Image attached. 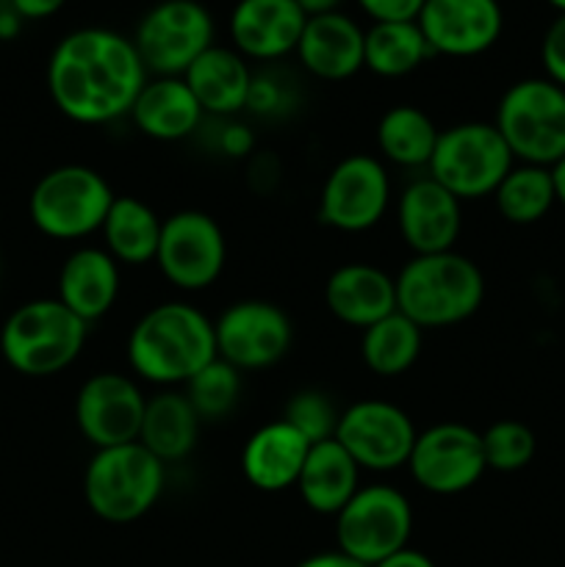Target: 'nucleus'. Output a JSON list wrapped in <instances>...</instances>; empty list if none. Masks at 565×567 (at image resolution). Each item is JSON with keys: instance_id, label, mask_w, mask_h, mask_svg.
Listing matches in <instances>:
<instances>
[{"instance_id": "f257e3e1", "label": "nucleus", "mask_w": 565, "mask_h": 567, "mask_svg": "<svg viewBox=\"0 0 565 567\" xmlns=\"http://www.w3.org/2000/svg\"><path fill=\"white\" fill-rule=\"evenodd\" d=\"M147 78L133 39L111 28L66 33L48 61L50 100L78 125H109L131 114Z\"/></svg>"}, {"instance_id": "f03ea898", "label": "nucleus", "mask_w": 565, "mask_h": 567, "mask_svg": "<svg viewBox=\"0 0 565 567\" xmlns=\"http://www.w3.org/2000/svg\"><path fill=\"white\" fill-rule=\"evenodd\" d=\"M214 358V321L181 299L150 308L127 336V365L136 380L155 388L186 385Z\"/></svg>"}, {"instance_id": "7ed1b4c3", "label": "nucleus", "mask_w": 565, "mask_h": 567, "mask_svg": "<svg viewBox=\"0 0 565 567\" xmlns=\"http://www.w3.org/2000/svg\"><path fill=\"white\" fill-rule=\"evenodd\" d=\"M397 310L421 330L469 321L485 302V277L465 255H413L397 277Z\"/></svg>"}, {"instance_id": "20e7f679", "label": "nucleus", "mask_w": 565, "mask_h": 567, "mask_svg": "<svg viewBox=\"0 0 565 567\" xmlns=\"http://www.w3.org/2000/svg\"><path fill=\"white\" fill-rule=\"evenodd\" d=\"M89 324L55 297L31 299L0 327L3 360L22 377H53L70 369L86 347Z\"/></svg>"}, {"instance_id": "39448f33", "label": "nucleus", "mask_w": 565, "mask_h": 567, "mask_svg": "<svg viewBox=\"0 0 565 567\" xmlns=\"http://www.w3.org/2000/svg\"><path fill=\"white\" fill-rule=\"evenodd\" d=\"M166 465L142 443L97 449L83 471L86 507L105 524H133L158 504Z\"/></svg>"}, {"instance_id": "423d86ee", "label": "nucleus", "mask_w": 565, "mask_h": 567, "mask_svg": "<svg viewBox=\"0 0 565 567\" xmlns=\"http://www.w3.org/2000/svg\"><path fill=\"white\" fill-rule=\"evenodd\" d=\"M114 197L109 181L97 169L64 164L39 177L28 197V214L42 236L81 241L100 233Z\"/></svg>"}, {"instance_id": "0eeeda50", "label": "nucleus", "mask_w": 565, "mask_h": 567, "mask_svg": "<svg viewBox=\"0 0 565 567\" xmlns=\"http://www.w3.org/2000/svg\"><path fill=\"white\" fill-rule=\"evenodd\" d=\"M518 164L548 166L565 158V89L526 78L502 94L493 120Z\"/></svg>"}, {"instance_id": "6e6552de", "label": "nucleus", "mask_w": 565, "mask_h": 567, "mask_svg": "<svg viewBox=\"0 0 565 567\" xmlns=\"http://www.w3.org/2000/svg\"><path fill=\"white\" fill-rule=\"evenodd\" d=\"M513 166V153L493 122H458L438 136L427 175L465 203L493 197Z\"/></svg>"}, {"instance_id": "1a4fd4ad", "label": "nucleus", "mask_w": 565, "mask_h": 567, "mask_svg": "<svg viewBox=\"0 0 565 567\" xmlns=\"http://www.w3.org/2000/svg\"><path fill=\"white\" fill-rule=\"evenodd\" d=\"M410 535L413 507L399 487L386 482L360 485L336 515V548L369 567L410 546Z\"/></svg>"}, {"instance_id": "9d476101", "label": "nucleus", "mask_w": 565, "mask_h": 567, "mask_svg": "<svg viewBox=\"0 0 565 567\" xmlns=\"http://www.w3.org/2000/svg\"><path fill=\"white\" fill-rule=\"evenodd\" d=\"M214 44V17L197 0H161L133 33V48L153 78H183Z\"/></svg>"}, {"instance_id": "9b49d317", "label": "nucleus", "mask_w": 565, "mask_h": 567, "mask_svg": "<svg viewBox=\"0 0 565 567\" xmlns=\"http://www.w3.org/2000/svg\"><path fill=\"white\" fill-rule=\"evenodd\" d=\"M227 264V238L205 210H177L161 227L155 266L177 291L197 293L214 286Z\"/></svg>"}, {"instance_id": "f8f14e48", "label": "nucleus", "mask_w": 565, "mask_h": 567, "mask_svg": "<svg viewBox=\"0 0 565 567\" xmlns=\"http://www.w3.org/2000/svg\"><path fill=\"white\" fill-rule=\"evenodd\" d=\"M391 208V175L377 155L352 153L327 172L319 192L321 225L338 233H366Z\"/></svg>"}, {"instance_id": "ddd939ff", "label": "nucleus", "mask_w": 565, "mask_h": 567, "mask_svg": "<svg viewBox=\"0 0 565 567\" xmlns=\"http://www.w3.org/2000/svg\"><path fill=\"white\" fill-rule=\"evenodd\" d=\"M415 437L419 430L413 419L399 404L382 399H360L338 415L336 441L347 449L360 471L371 474L408 468Z\"/></svg>"}, {"instance_id": "4468645a", "label": "nucleus", "mask_w": 565, "mask_h": 567, "mask_svg": "<svg viewBox=\"0 0 565 567\" xmlns=\"http://www.w3.org/2000/svg\"><path fill=\"white\" fill-rule=\"evenodd\" d=\"M216 358L238 371H264L280 363L294 341L286 310L266 299H242L227 305L214 321Z\"/></svg>"}, {"instance_id": "2eb2a0df", "label": "nucleus", "mask_w": 565, "mask_h": 567, "mask_svg": "<svg viewBox=\"0 0 565 567\" xmlns=\"http://www.w3.org/2000/svg\"><path fill=\"white\" fill-rule=\"evenodd\" d=\"M408 471L415 485L432 496H458L471 491L487 471L482 432L458 421H443L419 432Z\"/></svg>"}, {"instance_id": "dca6fc26", "label": "nucleus", "mask_w": 565, "mask_h": 567, "mask_svg": "<svg viewBox=\"0 0 565 567\" xmlns=\"http://www.w3.org/2000/svg\"><path fill=\"white\" fill-rule=\"evenodd\" d=\"M144 408L147 396L136 377L122 371H97L78 388L75 424L94 452L136 443Z\"/></svg>"}, {"instance_id": "f3484780", "label": "nucleus", "mask_w": 565, "mask_h": 567, "mask_svg": "<svg viewBox=\"0 0 565 567\" xmlns=\"http://www.w3.org/2000/svg\"><path fill=\"white\" fill-rule=\"evenodd\" d=\"M415 22L432 55L474 59L499 42L504 14L499 0H427Z\"/></svg>"}, {"instance_id": "a211bd4d", "label": "nucleus", "mask_w": 565, "mask_h": 567, "mask_svg": "<svg viewBox=\"0 0 565 567\" xmlns=\"http://www.w3.org/2000/svg\"><path fill=\"white\" fill-rule=\"evenodd\" d=\"M397 227L413 255L449 252L463 233V203L430 175L415 177L397 197Z\"/></svg>"}, {"instance_id": "6ab92c4d", "label": "nucleus", "mask_w": 565, "mask_h": 567, "mask_svg": "<svg viewBox=\"0 0 565 567\" xmlns=\"http://www.w3.org/2000/svg\"><path fill=\"white\" fill-rule=\"evenodd\" d=\"M308 17L302 14L294 0H238L230 11L233 50L247 61H271L286 59L299 44Z\"/></svg>"}, {"instance_id": "aec40b11", "label": "nucleus", "mask_w": 565, "mask_h": 567, "mask_svg": "<svg viewBox=\"0 0 565 567\" xmlns=\"http://www.w3.org/2000/svg\"><path fill=\"white\" fill-rule=\"evenodd\" d=\"M366 31L343 11L310 17L297 44V59L319 81H347L363 70Z\"/></svg>"}, {"instance_id": "412c9836", "label": "nucleus", "mask_w": 565, "mask_h": 567, "mask_svg": "<svg viewBox=\"0 0 565 567\" xmlns=\"http://www.w3.org/2000/svg\"><path fill=\"white\" fill-rule=\"evenodd\" d=\"M325 305L341 324L366 330L397 310V280L374 264H343L327 277Z\"/></svg>"}, {"instance_id": "4be33fe9", "label": "nucleus", "mask_w": 565, "mask_h": 567, "mask_svg": "<svg viewBox=\"0 0 565 567\" xmlns=\"http://www.w3.org/2000/svg\"><path fill=\"white\" fill-rule=\"evenodd\" d=\"M310 452L308 437L299 435L282 419L258 426L242 449V474L255 491L282 493L297 487L305 457Z\"/></svg>"}, {"instance_id": "5701e85b", "label": "nucleus", "mask_w": 565, "mask_h": 567, "mask_svg": "<svg viewBox=\"0 0 565 567\" xmlns=\"http://www.w3.org/2000/svg\"><path fill=\"white\" fill-rule=\"evenodd\" d=\"M120 264L103 247H81L66 255L59 271V302L92 324L111 313L120 297Z\"/></svg>"}, {"instance_id": "b1692460", "label": "nucleus", "mask_w": 565, "mask_h": 567, "mask_svg": "<svg viewBox=\"0 0 565 567\" xmlns=\"http://www.w3.org/2000/svg\"><path fill=\"white\" fill-rule=\"evenodd\" d=\"M253 75L255 72L238 50L214 44L183 72V81L192 89L205 116L230 120L247 109Z\"/></svg>"}, {"instance_id": "393cba45", "label": "nucleus", "mask_w": 565, "mask_h": 567, "mask_svg": "<svg viewBox=\"0 0 565 567\" xmlns=\"http://www.w3.org/2000/svg\"><path fill=\"white\" fill-rule=\"evenodd\" d=\"M127 116L147 138L181 142L203 125L205 111L183 78H147Z\"/></svg>"}, {"instance_id": "a878e982", "label": "nucleus", "mask_w": 565, "mask_h": 567, "mask_svg": "<svg viewBox=\"0 0 565 567\" xmlns=\"http://www.w3.org/2000/svg\"><path fill=\"white\" fill-rule=\"evenodd\" d=\"M360 474L363 471L336 437L314 443L297 480V493L310 513L336 518L360 491Z\"/></svg>"}, {"instance_id": "bb28decb", "label": "nucleus", "mask_w": 565, "mask_h": 567, "mask_svg": "<svg viewBox=\"0 0 565 567\" xmlns=\"http://www.w3.org/2000/svg\"><path fill=\"white\" fill-rule=\"evenodd\" d=\"M199 426L203 421L186 393L175 388H161L155 396H147L138 443L164 465L181 463L197 449Z\"/></svg>"}, {"instance_id": "cd10ccee", "label": "nucleus", "mask_w": 565, "mask_h": 567, "mask_svg": "<svg viewBox=\"0 0 565 567\" xmlns=\"http://www.w3.org/2000/svg\"><path fill=\"white\" fill-rule=\"evenodd\" d=\"M161 227L164 219L147 205L144 199L114 197L109 216H105L100 236H103V249L120 266H144L155 264L158 252Z\"/></svg>"}, {"instance_id": "c85d7f7f", "label": "nucleus", "mask_w": 565, "mask_h": 567, "mask_svg": "<svg viewBox=\"0 0 565 567\" xmlns=\"http://www.w3.org/2000/svg\"><path fill=\"white\" fill-rule=\"evenodd\" d=\"M441 127L419 105H393L377 122V150L382 161L402 169H427Z\"/></svg>"}, {"instance_id": "c756f323", "label": "nucleus", "mask_w": 565, "mask_h": 567, "mask_svg": "<svg viewBox=\"0 0 565 567\" xmlns=\"http://www.w3.org/2000/svg\"><path fill=\"white\" fill-rule=\"evenodd\" d=\"M421 347H424V330L399 310L366 327L360 336V358H363L366 369L386 380L413 369Z\"/></svg>"}, {"instance_id": "7c9ffc66", "label": "nucleus", "mask_w": 565, "mask_h": 567, "mask_svg": "<svg viewBox=\"0 0 565 567\" xmlns=\"http://www.w3.org/2000/svg\"><path fill=\"white\" fill-rule=\"evenodd\" d=\"M432 55L419 22H371L366 31L363 66L380 78H404Z\"/></svg>"}, {"instance_id": "2f4dec72", "label": "nucleus", "mask_w": 565, "mask_h": 567, "mask_svg": "<svg viewBox=\"0 0 565 567\" xmlns=\"http://www.w3.org/2000/svg\"><path fill=\"white\" fill-rule=\"evenodd\" d=\"M493 203L510 225H535L557 203L552 169L535 164H515L493 192Z\"/></svg>"}, {"instance_id": "473e14b6", "label": "nucleus", "mask_w": 565, "mask_h": 567, "mask_svg": "<svg viewBox=\"0 0 565 567\" xmlns=\"http://www.w3.org/2000/svg\"><path fill=\"white\" fill-rule=\"evenodd\" d=\"M242 371L227 360L214 358L205 369H199L192 380L183 385V393L197 410L199 421H222L236 410L242 399Z\"/></svg>"}, {"instance_id": "72a5a7b5", "label": "nucleus", "mask_w": 565, "mask_h": 567, "mask_svg": "<svg viewBox=\"0 0 565 567\" xmlns=\"http://www.w3.org/2000/svg\"><path fill=\"white\" fill-rule=\"evenodd\" d=\"M535 449V432L515 419H502L482 432V452H485L487 471L515 474L532 463Z\"/></svg>"}, {"instance_id": "f704fd0d", "label": "nucleus", "mask_w": 565, "mask_h": 567, "mask_svg": "<svg viewBox=\"0 0 565 567\" xmlns=\"http://www.w3.org/2000/svg\"><path fill=\"white\" fill-rule=\"evenodd\" d=\"M338 415H341V410L332 404V399L325 391H316V388H302L282 408V421L291 424L299 435L308 437L310 446L336 437Z\"/></svg>"}, {"instance_id": "c9c22d12", "label": "nucleus", "mask_w": 565, "mask_h": 567, "mask_svg": "<svg viewBox=\"0 0 565 567\" xmlns=\"http://www.w3.org/2000/svg\"><path fill=\"white\" fill-rule=\"evenodd\" d=\"M291 103V89H288L286 78L277 72H258L253 75V86H249L247 109L258 116H277L288 109Z\"/></svg>"}, {"instance_id": "e433bc0d", "label": "nucleus", "mask_w": 565, "mask_h": 567, "mask_svg": "<svg viewBox=\"0 0 565 567\" xmlns=\"http://www.w3.org/2000/svg\"><path fill=\"white\" fill-rule=\"evenodd\" d=\"M541 61L548 81H554L557 86L565 89V14H559L557 20L548 25L541 44Z\"/></svg>"}, {"instance_id": "4c0bfd02", "label": "nucleus", "mask_w": 565, "mask_h": 567, "mask_svg": "<svg viewBox=\"0 0 565 567\" xmlns=\"http://www.w3.org/2000/svg\"><path fill=\"white\" fill-rule=\"evenodd\" d=\"M371 22H415L427 0H355Z\"/></svg>"}, {"instance_id": "58836bf2", "label": "nucleus", "mask_w": 565, "mask_h": 567, "mask_svg": "<svg viewBox=\"0 0 565 567\" xmlns=\"http://www.w3.org/2000/svg\"><path fill=\"white\" fill-rule=\"evenodd\" d=\"M253 147H255V136L249 133L247 125L230 122V125L222 127L219 150L227 155V158H244V155L253 153Z\"/></svg>"}, {"instance_id": "ea45409f", "label": "nucleus", "mask_w": 565, "mask_h": 567, "mask_svg": "<svg viewBox=\"0 0 565 567\" xmlns=\"http://www.w3.org/2000/svg\"><path fill=\"white\" fill-rule=\"evenodd\" d=\"M66 0H9L11 11L20 20H48L64 9Z\"/></svg>"}, {"instance_id": "a19ab883", "label": "nucleus", "mask_w": 565, "mask_h": 567, "mask_svg": "<svg viewBox=\"0 0 565 567\" xmlns=\"http://www.w3.org/2000/svg\"><path fill=\"white\" fill-rule=\"evenodd\" d=\"M374 567H435L430 557H427L424 551H419V548H410L404 546L402 551L391 554V557H386L382 563H377Z\"/></svg>"}, {"instance_id": "79ce46f5", "label": "nucleus", "mask_w": 565, "mask_h": 567, "mask_svg": "<svg viewBox=\"0 0 565 567\" xmlns=\"http://www.w3.org/2000/svg\"><path fill=\"white\" fill-rule=\"evenodd\" d=\"M297 567H369L363 563H358V559L347 557V554H341L336 548V551H319L314 554V557L302 559Z\"/></svg>"}, {"instance_id": "37998d69", "label": "nucleus", "mask_w": 565, "mask_h": 567, "mask_svg": "<svg viewBox=\"0 0 565 567\" xmlns=\"http://www.w3.org/2000/svg\"><path fill=\"white\" fill-rule=\"evenodd\" d=\"M294 3L302 9V14L308 17H321V14H332V11H341L343 0H294Z\"/></svg>"}, {"instance_id": "c03bdc74", "label": "nucleus", "mask_w": 565, "mask_h": 567, "mask_svg": "<svg viewBox=\"0 0 565 567\" xmlns=\"http://www.w3.org/2000/svg\"><path fill=\"white\" fill-rule=\"evenodd\" d=\"M552 181H554V194H557V203L565 208V158H559L552 166Z\"/></svg>"}, {"instance_id": "a18cd8bd", "label": "nucleus", "mask_w": 565, "mask_h": 567, "mask_svg": "<svg viewBox=\"0 0 565 567\" xmlns=\"http://www.w3.org/2000/svg\"><path fill=\"white\" fill-rule=\"evenodd\" d=\"M548 3H552L559 14H565V0H548Z\"/></svg>"}]
</instances>
